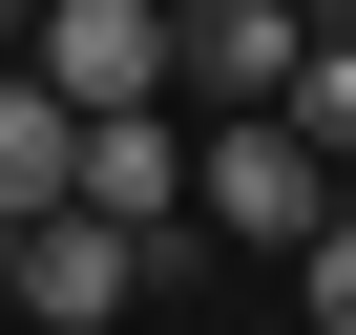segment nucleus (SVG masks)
I'll return each mask as SVG.
<instances>
[{"mask_svg": "<svg viewBox=\"0 0 356 335\" xmlns=\"http://www.w3.org/2000/svg\"><path fill=\"white\" fill-rule=\"evenodd\" d=\"M189 189H210V231H252V252H314V231H335V168H314V147H293L273 105H210Z\"/></svg>", "mask_w": 356, "mask_h": 335, "instance_id": "1", "label": "nucleus"}, {"mask_svg": "<svg viewBox=\"0 0 356 335\" xmlns=\"http://www.w3.org/2000/svg\"><path fill=\"white\" fill-rule=\"evenodd\" d=\"M147 293V231H105V210H22L0 231V314H42V335H105Z\"/></svg>", "mask_w": 356, "mask_h": 335, "instance_id": "2", "label": "nucleus"}, {"mask_svg": "<svg viewBox=\"0 0 356 335\" xmlns=\"http://www.w3.org/2000/svg\"><path fill=\"white\" fill-rule=\"evenodd\" d=\"M22 22H42V0H0V42H22Z\"/></svg>", "mask_w": 356, "mask_h": 335, "instance_id": "9", "label": "nucleus"}, {"mask_svg": "<svg viewBox=\"0 0 356 335\" xmlns=\"http://www.w3.org/2000/svg\"><path fill=\"white\" fill-rule=\"evenodd\" d=\"M273 126H293V147L335 168V189H356V22H314V42H293V84H273Z\"/></svg>", "mask_w": 356, "mask_h": 335, "instance_id": "7", "label": "nucleus"}, {"mask_svg": "<svg viewBox=\"0 0 356 335\" xmlns=\"http://www.w3.org/2000/svg\"><path fill=\"white\" fill-rule=\"evenodd\" d=\"M293 42H314V0H168V63H189L210 105H273Z\"/></svg>", "mask_w": 356, "mask_h": 335, "instance_id": "5", "label": "nucleus"}, {"mask_svg": "<svg viewBox=\"0 0 356 335\" xmlns=\"http://www.w3.org/2000/svg\"><path fill=\"white\" fill-rule=\"evenodd\" d=\"M84 189V105L42 84V63H0V231H22V210H63Z\"/></svg>", "mask_w": 356, "mask_h": 335, "instance_id": "6", "label": "nucleus"}, {"mask_svg": "<svg viewBox=\"0 0 356 335\" xmlns=\"http://www.w3.org/2000/svg\"><path fill=\"white\" fill-rule=\"evenodd\" d=\"M0 335H22V314H0Z\"/></svg>", "mask_w": 356, "mask_h": 335, "instance_id": "10", "label": "nucleus"}, {"mask_svg": "<svg viewBox=\"0 0 356 335\" xmlns=\"http://www.w3.org/2000/svg\"><path fill=\"white\" fill-rule=\"evenodd\" d=\"M293 314H314V335H356V210H335V231L293 252Z\"/></svg>", "mask_w": 356, "mask_h": 335, "instance_id": "8", "label": "nucleus"}, {"mask_svg": "<svg viewBox=\"0 0 356 335\" xmlns=\"http://www.w3.org/2000/svg\"><path fill=\"white\" fill-rule=\"evenodd\" d=\"M22 63H42L63 105H168V0H42Z\"/></svg>", "mask_w": 356, "mask_h": 335, "instance_id": "3", "label": "nucleus"}, {"mask_svg": "<svg viewBox=\"0 0 356 335\" xmlns=\"http://www.w3.org/2000/svg\"><path fill=\"white\" fill-rule=\"evenodd\" d=\"M63 210H105V231H189V126H168V105H84V189Z\"/></svg>", "mask_w": 356, "mask_h": 335, "instance_id": "4", "label": "nucleus"}]
</instances>
